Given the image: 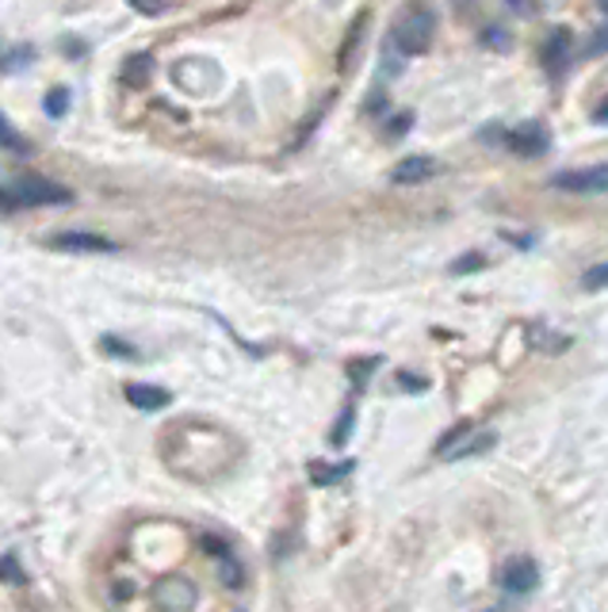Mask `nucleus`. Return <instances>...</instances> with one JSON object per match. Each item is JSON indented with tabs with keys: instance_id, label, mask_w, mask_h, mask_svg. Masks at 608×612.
<instances>
[{
	"instance_id": "2eb2a0df",
	"label": "nucleus",
	"mask_w": 608,
	"mask_h": 612,
	"mask_svg": "<svg viewBox=\"0 0 608 612\" xmlns=\"http://www.w3.org/2000/svg\"><path fill=\"white\" fill-rule=\"evenodd\" d=\"M100 348H104V353H115L119 360H138V353H134V348L126 345V341H119V338H104Z\"/></svg>"
},
{
	"instance_id": "f8f14e48",
	"label": "nucleus",
	"mask_w": 608,
	"mask_h": 612,
	"mask_svg": "<svg viewBox=\"0 0 608 612\" xmlns=\"http://www.w3.org/2000/svg\"><path fill=\"white\" fill-rule=\"evenodd\" d=\"M582 287H585V291H605V287H608V260L593 265L589 272L582 276Z\"/></svg>"
},
{
	"instance_id": "f3484780",
	"label": "nucleus",
	"mask_w": 608,
	"mask_h": 612,
	"mask_svg": "<svg viewBox=\"0 0 608 612\" xmlns=\"http://www.w3.org/2000/svg\"><path fill=\"white\" fill-rule=\"evenodd\" d=\"M0 146H4V149H27L24 138H20V134L12 131L9 123H4V115H0Z\"/></svg>"
},
{
	"instance_id": "6e6552de",
	"label": "nucleus",
	"mask_w": 608,
	"mask_h": 612,
	"mask_svg": "<svg viewBox=\"0 0 608 612\" xmlns=\"http://www.w3.org/2000/svg\"><path fill=\"white\" fill-rule=\"evenodd\" d=\"M570 50H574V42H570V32H551L547 35V47H544V62H547V73H555V77H562L570 65Z\"/></svg>"
},
{
	"instance_id": "f257e3e1",
	"label": "nucleus",
	"mask_w": 608,
	"mask_h": 612,
	"mask_svg": "<svg viewBox=\"0 0 608 612\" xmlns=\"http://www.w3.org/2000/svg\"><path fill=\"white\" fill-rule=\"evenodd\" d=\"M433 35H437V16L425 4H405L390 27V47L402 54H425L433 47Z\"/></svg>"
},
{
	"instance_id": "4be33fe9",
	"label": "nucleus",
	"mask_w": 608,
	"mask_h": 612,
	"mask_svg": "<svg viewBox=\"0 0 608 612\" xmlns=\"http://www.w3.org/2000/svg\"><path fill=\"white\" fill-rule=\"evenodd\" d=\"M509 9H516V12H532V0H509Z\"/></svg>"
},
{
	"instance_id": "a211bd4d",
	"label": "nucleus",
	"mask_w": 608,
	"mask_h": 612,
	"mask_svg": "<svg viewBox=\"0 0 608 612\" xmlns=\"http://www.w3.org/2000/svg\"><path fill=\"white\" fill-rule=\"evenodd\" d=\"M375 364H379V360H364V364H352V379H356V387H364L367 383V376H372V371H375Z\"/></svg>"
},
{
	"instance_id": "20e7f679",
	"label": "nucleus",
	"mask_w": 608,
	"mask_h": 612,
	"mask_svg": "<svg viewBox=\"0 0 608 612\" xmlns=\"http://www.w3.org/2000/svg\"><path fill=\"white\" fill-rule=\"evenodd\" d=\"M498 586L506 589L509 597H528L539 589V566L536 559H509L498 574Z\"/></svg>"
},
{
	"instance_id": "5701e85b",
	"label": "nucleus",
	"mask_w": 608,
	"mask_h": 612,
	"mask_svg": "<svg viewBox=\"0 0 608 612\" xmlns=\"http://www.w3.org/2000/svg\"><path fill=\"white\" fill-rule=\"evenodd\" d=\"M593 119H597V123H608V103H600V108L593 111Z\"/></svg>"
},
{
	"instance_id": "9b49d317",
	"label": "nucleus",
	"mask_w": 608,
	"mask_h": 612,
	"mask_svg": "<svg viewBox=\"0 0 608 612\" xmlns=\"http://www.w3.org/2000/svg\"><path fill=\"white\" fill-rule=\"evenodd\" d=\"M352 472H356V460H341V464H321V460H314V464H311V482H314V487H333V482L349 479Z\"/></svg>"
},
{
	"instance_id": "f03ea898",
	"label": "nucleus",
	"mask_w": 608,
	"mask_h": 612,
	"mask_svg": "<svg viewBox=\"0 0 608 612\" xmlns=\"http://www.w3.org/2000/svg\"><path fill=\"white\" fill-rule=\"evenodd\" d=\"M494 444H498V432L475 429L471 421H463L437 440V460H467V455H478Z\"/></svg>"
},
{
	"instance_id": "b1692460",
	"label": "nucleus",
	"mask_w": 608,
	"mask_h": 612,
	"mask_svg": "<svg viewBox=\"0 0 608 612\" xmlns=\"http://www.w3.org/2000/svg\"><path fill=\"white\" fill-rule=\"evenodd\" d=\"M490 612H498V609H490Z\"/></svg>"
},
{
	"instance_id": "9d476101",
	"label": "nucleus",
	"mask_w": 608,
	"mask_h": 612,
	"mask_svg": "<svg viewBox=\"0 0 608 612\" xmlns=\"http://www.w3.org/2000/svg\"><path fill=\"white\" fill-rule=\"evenodd\" d=\"M433 173H437L433 158H405V161H398V169L390 173V181L394 184H417V181H429Z\"/></svg>"
},
{
	"instance_id": "423d86ee",
	"label": "nucleus",
	"mask_w": 608,
	"mask_h": 612,
	"mask_svg": "<svg viewBox=\"0 0 608 612\" xmlns=\"http://www.w3.org/2000/svg\"><path fill=\"white\" fill-rule=\"evenodd\" d=\"M126 402H131L134 409H142V414H157V409L169 406L172 394L154 383H126Z\"/></svg>"
},
{
	"instance_id": "dca6fc26",
	"label": "nucleus",
	"mask_w": 608,
	"mask_h": 612,
	"mask_svg": "<svg viewBox=\"0 0 608 612\" xmlns=\"http://www.w3.org/2000/svg\"><path fill=\"white\" fill-rule=\"evenodd\" d=\"M134 12H142V16H149V20H157V16H165V0H126Z\"/></svg>"
},
{
	"instance_id": "412c9836",
	"label": "nucleus",
	"mask_w": 608,
	"mask_h": 612,
	"mask_svg": "<svg viewBox=\"0 0 608 612\" xmlns=\"http://www.w3.org/2000/svg\"><path fill=\"white\" fill-rule=\"evenodd\" d=\"M398 383H405V391H425V379H414V376H398Z\"/></svg>"
},
{
	"instance_id": "0eeeda50",
	"label": "nucleus",
	"mask_w": 608,
	"mask_h": 612,
	"mask_svg": "<svg viewBox=\"0 0 608 612\" xmlns=\"http://www.w3.org/2000/svg\"><path fill=\"white\" fill-rule=\"evenodd\" d=\"M54 249H65V253H115V245L108 242V237L100 234H85V230H73V234H58Z\"/></svg>"
},
{
	"instance_id": "39448f33",
	"label": "nucleus",
	"mask_w": 608,
	"mask_h": 612,
	"mask_svg": "<svg viewBox=\"0 0 608 612\" xmlns=\"http://www.w3.org/2000/svg\"><path fill=\"white\" fill-rule=\"evenodd\" d=\"M12 199H16V207H50V204H73V196L62 188V184L35 181V176H27V181H20L16 188H12Z\"/></svg>"
},
{
	"instance_id": "4468645a",
	"label": "nucleus",
	"mask_w": 608,
	"mask_h": 612,
	"mask_svg": "<svg viewBox=\"0 0 608 612\" xmlns=\"http://www.w3.org/2000/svg\"><path fill=\"white\" fill-rule=\"evenodd\" d=\"M0 582H12V586L24 582V571L16 566V551H9V555L0 559Z\"/></svg>"
},
{
	"instance_id": "1a4fd4ad",
	"label": "nucleus",
	"mask_w": 608,
	"mask_h": 612,
	"mask_svg": "<svg viewBox=\"0 0 608 612\" xmlns=\"http://www.w3.org/2000/svg\"><path fill=\"white\" fill-rule=\"evenodd\" d=\"M509 146H513L516 154H528V158H536V154H544V149H547L544 126H539V123L516 126V131H509Z\"/></svg>"
},
{
	"instance_id": "ddd939ff",
	"label": "nucleus",
	"mask_w": 608,
	"mask_h": 612,
	"mask_svg": "<svg viewBox=\"0 0 608 612\" xmlns=\"http://www.w3.org/2000/svg\"><path fill=\"white\" fill-rule=\"evenodd\" d=\"M352 421H356V409H352V402H349V406H344V414H341V421H337L333 437H329V440H333L337 448H341L344 440H349V429H352Z\"/></svg>"
},
{
	"instance_id": "aec40b11",
	"label": "nucleus",
	"mask_w": 608,
	"mask_h": 612,
	"mask_svg": "<svg viewBox=\"0 0 608 612\" xmlns=\"http://www.w3.org/2000/svg\"><path fill=\"white\" fill-rule=\"evenodd\" d=\"M475 268H483V257H463V260H455L452 272L460 276V272H475Z\"/></svg>"
},
{
	"instance_id": "7ed1b4c3",
	"label": "nucleus",
	"mask_w": 608,
	"mask_h": 612,
	"mask_svg": "<svg viewBox=\"0 0 608 612\" xmlns=\"http://www.w3.org/2000/svg\"><path fill=\"white\" fill-rule=\"evenodd\" d=\"M551 184L559 192H574V196H608V161L585 169H570V173H555Z\"/></svg>"
},
{
	"instance_id": "6ab92c4d",
	"label": "nucleus",
	"mask_w": 608,
	"mask_h": 612,
	"mask_svg": "<svg viewBox=\"0 0 608 612\" xmlns=\"http://www.w3.org/2000/svg\"><path fill=\"white\" fill-rule=\"evenodd\" d=\"M47 111H50V115H62V111H65V88H58L54 96H47Z\"/></svg>"
}]
</instances>
